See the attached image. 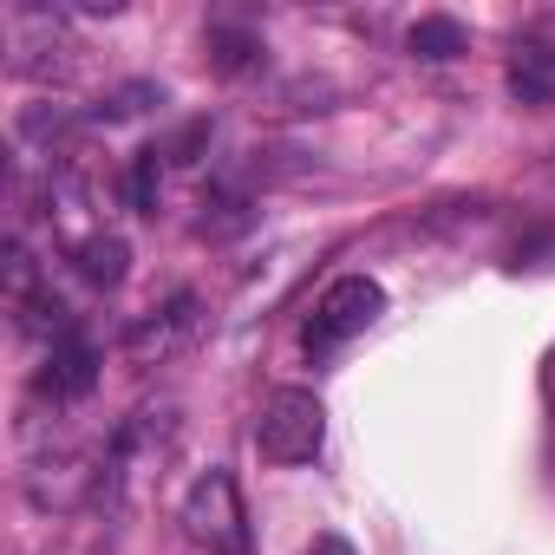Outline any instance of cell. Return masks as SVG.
Segmentation results:
<instances>
[{
  "mask_svg": "<svg viewBox=\"0 0 555 555\" xmlns=\"http://www.w3.org/2000/svg\"><path fill=\"white\" fill-rule=\"evenodd\" d=\"M321 444H327V405L308 386H282V392L261 399L255 451L268 464H308V457H321Z\"/></svg>",
  "mask_w": 555,
  "mask_h": 555,
  "instance_id": "cell-1",
  "label": "cell"
},
{
  "mask_svg": "<svg viewBox=\"0 0 555 555\" xmlns=\"http://www.w3.org/2000/svg\"><path fill=\"white\" fill-rule=\"evenodd\" d=\"M177 522H183V535H190L196 548H209V555H248L242 490H235V477H229V470H216V464H209V470L183 490Z\"/></svg>",
  "mask_w": 555,
  "mask_h": 555,
  "instance_id": "cell-2",
  "label": "cell"
},
{
  "mask_svg": "<svg viewBox=\"0 0 555 555\" xmlns=\"http://www.w3.org/2000/svg\"><path fill=\"white\" fill-rule=\"evenodd\" d=\"M379 314H386V288L373 282V274H340V282L314 301V314H308V327H301V347H308L314 360H327L334 347L360 340Z\"/></svg>",
  "mask_w": 555,
  "mask_h": 555,
  "instance_id": "cell-3",
  "label": "cell"
},
{
  "mask_svg": "<svg viewBox=\"0 0 555 555\" xmlns=\"http://www.w3.org/2000/svg\"><path fill=\"white\" fill-rule=\"evenodd\" d=\"M99 386V347L79 334V327H66L53 347H47V373H40V392L53 399V405H73V399H86Z\"/></svg>",
  "mask_w": 555,
  "mask_h": 555,
  "instance_id": "cell-4",
  "label": "cell"
},
{
  "mask_svg": "<svg viewBox=\"0 0 555 555\" xmlns=\"http://www.w3.org/2000/svg\"><path fill=\"white\" fill-rule=\"evenodd\" d=\"M509 92H516V105L548 112V105H555V53L535 47V40H522L516 60H509Z\"/></svg>",
  "mask_w": 555,
  "mask_h": 555,
  "instance_id": "cell-5",
  "label": "cell"
},
{
  "mask_svg": "<svg viewBox=\"0 0 555 555\" xmlns=\"http://www.w3.org/2000/svg\"><path fill=\"white\" fill-rule=\"evenodd\" d=\"M73 261H79V274H86V282L92 288H118L125 282V274H131V248H125V235H79L73 242Z\"/></svg>",
  "mask_w": 555,
  "mask_h": 555,
  "instance_id": "cell-6",
  "label": "cell"
},
{
  "mask_svg": "<svg viewBox=\"0 0 555 555\" xmlns=\"http://www.w3.org/2000/svg\"><path fill=\"white\" fill-rule=\"evenodd\" d=\"M405 47H412V60H431V66H444V60L470 53V34H464V21H451V14H425V21L405 34Z\"/></svg>",
  "mask_w": 555,
  "mask_h": 555,
  "instance_id": "cell-7",
  "label": "cell"
},
{
  "mask_svg": "<svg viewBox=\"0 0 555 555\" xmlns=\"http://www.w3.org/2000/svg\"><path fill=\"white\" fill-rule=\"evenodd\" d=\"M209 60H216L222 79H242V73L261 66V40L242 34V27H209Z\"/></svg>",
  "mask_w": 555,
  "mask_h": 555,
  "instance_id": "cell-8",
  "label": "cell"
},
{
  "mask_svg": "<svg viewBox=\"0 0 555 555\" xmlns=\"http://www.w3.org/2000/svg\"><path fill=\"white\" fill-rule=\"evenodd\" d=\"M125 196L138 216H157V196H164V151H138L131 177H125Z\"/></svg>",
  "mask_w": 555,
  "mask_h": 555,
  "instance_id": "cell-9",
  "label": "cell"
},
{
  "mask_svg": "<svg viewBox=\"0 0 555 555\" xmlns=\"http://www.w3.org/2000/svg\"><path fill=\"white\" fill-rule=\"evenodd\" d=\"M308 555H353V542H347V535H314Z\"/></svg>",
  "mask_w": 555,
  "mask_h": 555,
  "instance_id": "cell-10",
  "label": "cell"
},
{
  "mask_svg": "<svg viewBox=\"0 0 555 555\" xmlns=\"http://www.w3.org/2000/svg\"><path fill=\"white\" fill-rule=\"evenodd\" d=\"M529 40H535V47H548V53H555V14H548V21H535V34H529Z\"/></svg>",
  "mask_w": 555,
  "mask_h": 555,
  "instance_id": "cell-11",
  "label": "cell"
}]
</instances>
